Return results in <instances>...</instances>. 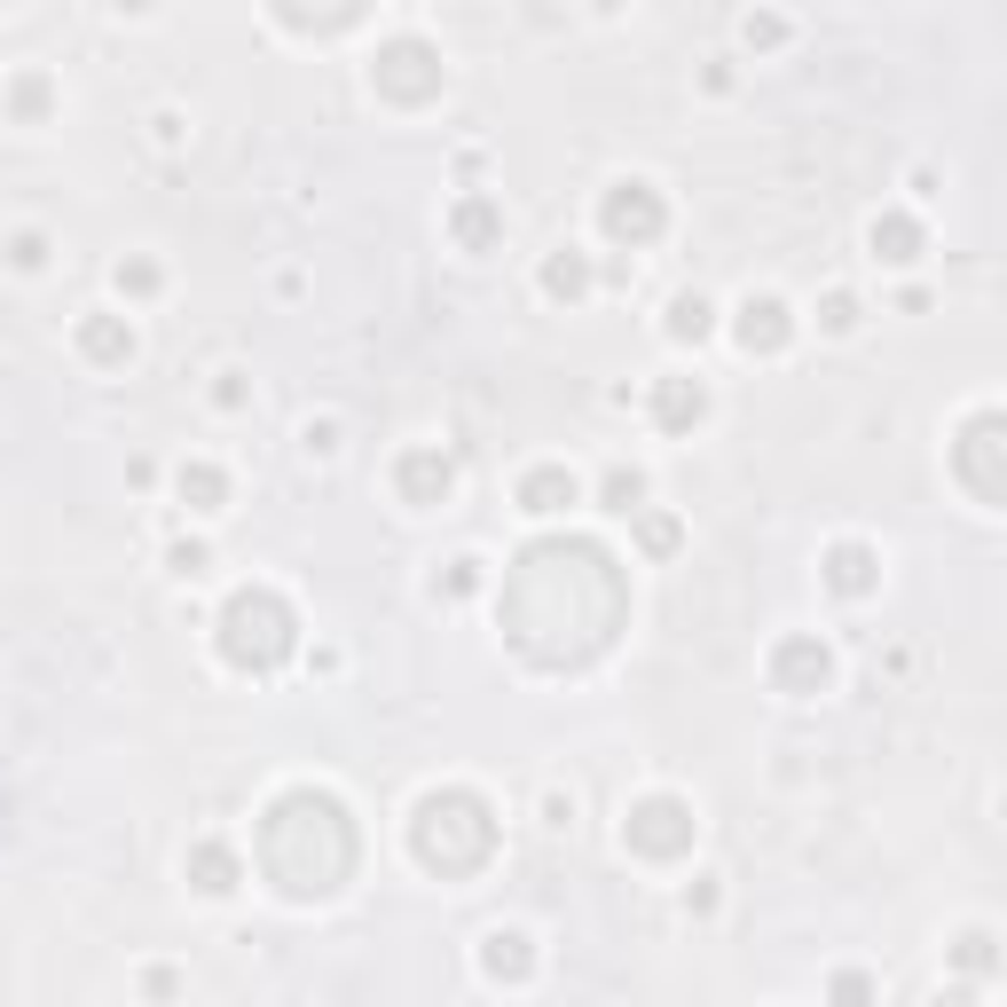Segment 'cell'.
<instances>
[{"label": "cell", "instance_id": "obj_2", "mask_svg": "<svg viewBox=\"0 0 1007 1007\" xmlns=\"http://www.w3.org/2000/svg\"><path fill=\"white\" fill-rule=\"evenodd\" d=\"M661 418H669V425L700 418V386H693V394H685V386H661Z\"/></svg>", "mask_w": 1007, "mask_h": 1007}, {"label": "cell", "instance_id": "obj_1", "mask_svg": "<svg viewBox=\"0 0 1007 1007\" xmlns=\"http://www.w3.org/2000/svg\"><path fill=\"white\" fill-rule=\"evenodd\" d=\"M559 496L575 503V481H559V473H535V481H527V512H559Z\"/></svg>", "mask_w": 1007, "mask_h": 1007}]
</instances>
